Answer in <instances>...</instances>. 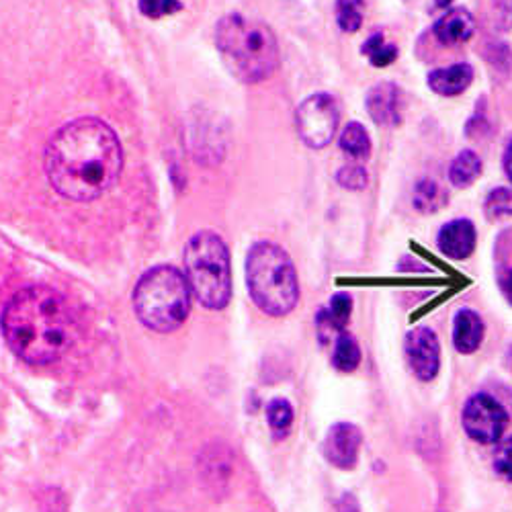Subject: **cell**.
<instances>
[{"label": "cell", "instance_id": "obj_6", "mask_svg": "<svg viewBox=\"0 0 512 512\" xmlns=\"http://www.w3.org/2000/svg\"><path fill=\"white\" fill-rule=\"evenodd\" d=\"M185 277L197 302L209 310H222L232 295L230 252L213 232L195 234L185 248Z\"/></svg>", "mask_w": 512, "mask_h": 512}, {"label": "cell", "instance_id": "obj_23", "mask_svg": "<svg viewBox=\"0 0 512 512\" xmlns=\"http://www.w3.org/2000/svg\"><path fill=\"white\" fill-rule=\"evenodd\" d=\"M267 418L271 429L277 437H285L287 431L291 429V422H293V408L287 400L283 398H275L269 406H267Z\"/></svg>", "mask_w": 512, "mask_h": 512}, {"label": "cell", "instance_id": "obj_28", "mask_svg": "<svg viewBox=\"0 0 512 512\" xmlns=\"http://www.w3.org/2000/svg\"><path fill=\"white\" fill-rule=\"evenodd\" d=\"M492 13L498 31L512 29V0H492Z\"/></svg>", "mask_w": 512, "mask_h": 512}, {"label": "cell", "instance_id": "obj_1", "mask_svg": "<svg viewBox=\"0 0 512 512\" xmlns=\"http://www.w3.org/2000/svg\"><path fill=\"white\" fill-rule=\"evenodd\" d=\"M123 152L111 127L99 119H76L50 140L46 175L70 201H93L109 191L121 173Z\"/></svg>", "mask_w": 512, "mask_h": 512}, {"label": "cell", "instance_id": "obj_20", "mask_svg": "<svg viewBox=\"0 0 512 512\" xmlns=\"http://www.w3.org/2000/svg\"><path fill=\"white\" fill-rule=\"evenodd\" d=\"M449 197L433 179H422L414 187V207L420 213H435L447 205Z\"/></svg>", "mask_w": 512, "mask_h": 512}, {"label": "cell", "instance_id": "obj_27", "mask_svg": "<svg viewBox=\"0 0 512 512\" xmlns=\"http://www.w3.org/2000/svg\"><path fill=\"white\" fill-rule=\"evenodd\" d=\"M494 469H496V474H500L502 478L512 482V437L506 439L498 447L496 457H494Z\"/></svg>", "mask_w": 512, "mask_h": 512}, {"label": "cell", "instance_id": "obj_17", "mask_svg": "<svg viewBox=\"0 0 512 512\" xmlns=\"http://www.w3.org/2000/svg\"><path fill=\"white\" fill-rule=\"evenodd\" d=\"M482 173V160L476 152L472 150H463L449 168V181L457 187V189H465L472 185Z\"/></svg>", "mask_w": 512, "mask_h": 512}, {"label": "cell", "instance_id": "obj_15", "mask_svg": "<svg viewBox=\"0 0 512 512\" xmlns=\"http://www.w3.org/2000/svg\"><path fill=\"white\" fill-rule=\"evenodd\" d=\"M433 31L443 46H457L467 39H472L476 31V21L469 11L453 9L435 23Z\"/></svg>", "mask_w": 512, "mask_h": 512}, {"label": "cell", "instance_id": "obj_2", "mask_svg": "<svg viewBox=\"0 0 512 512\" xmlns=\"http://www.w3.org/2000/svg\"><path fill=\"white\" fill-rule=\"evenodd\" d=\"M9 347L31 365H46L64 355L72 343V316L62 295L48 287H27L3 314Z\"/></svg>", "mask_w": 512, "mask_h": 512}, {"label": "cell", "instance_id": "obj_22", "mask_svg": "<svg viewBox=\"0 0 512 512\" xmlns=\"http://www.w3.org/2000/svg\"><path fill=\"white\" fill-rule=\"evenodd\" d=\"M365 0H336V21L347 33L359 31L363 25Z\"/></svg>", "mask_w": 512, "mask_h": 512}, {"label": "cell", "instance_id": "obj_29", "mask_svg": "<svg viewBox=\"0 0 512 512\" xmlns=\"http://www.w3.org/2000/svg\"><path fill=\"white\" fill-rule=\"evenodd\" d=\"M502 291L506 295V300L512 304V271H508L502 279Z\"/></svg>", "mask_w": 512, "mask_h": 512}, {"label": "cell", "instance_id": "obj_16", "mask_svg": "<svg viewBox=\"0 0 512 512\" xmlns=\"http://www.w3.org/2000/svg\"><path fill=\"white\" fill-rule=\"evenodd\" d=\"M474 80V68L461 62L449 68H439L429 74V87L443 97H455L469 89Z\"/></svg>", "mask_w": 512, "mask_h": 512}, {"label": "cell", "instance_id": "obj_12", "mask_svg": "<svg viewBox=\"0 0 512 512\" xmlns=\"http://www.w3.org/2000/svg\"><path fill=\"white\" fill-rule=\"evenodd\" d=\"M439 248L453 261H463L476 248V228L469 220H453L439 232Z\"/></svg>", "mask_w": 512, "mask_h": 512}, {"label": "cell", "instance_id": "obj_25", "mask_svg": "<svg viewBox=\"0 0 512 512\" xmlns=\"http://www.w3.org/2000/svg\"><path fill=\"white\" fill-rule=\"evenodd\" d=\"M486 211L492 218L512 216V189H496L486 199Z\"/></svg>", "mask_w": 512, "mask_h": 512}, {"label": "cell", "instance_id": "obj_8", "mask_svg": "<svg viewBox=\"0 0 512 512\" xmlns=\"http://www.w3.org/2000/svg\"><path fill=\"white\" fill-rule=\"evenodd\" d=\"M461 422L469 439L492 445L502 439L508 424V414L504 406L490 394H474L463 406Z\"/></svg>", "mask_w": 512, "mask_h": 512}, {"label": "cell", "instance_id": "obj_4", "mask_svg": "<svg viewBox=\"0 0 512 512\" xmlns=\"http://www.w3.org/2000/svg\"><path fill=\"white\" fill-rule=\"evenodd\" d=\"M252 302L269 316L289 314L300 300V285L287 252L273 242L254 244L246 259Z\"/></svg>", "mask_w": 512, "mask_h": 512}, {"label": "cell", "instance_id": "obj_32", "mask_svg": "<svg viewBox=\"0 0 512 512\" xmlns=\"http://www.w3.org/2000/svg\"><path fill=\"white\" fill-rule=\"evenodd\" d=\"M435 3H437V7H441V9H445V7H449L451 3H453V0H435Z\"/></svg>", "mask_w": 512, "mask_h": 512}, {"label": "cell", "instance_id": "obj_10", "mask_svg": "<svg viewBox=\"0 0 512 512\" xmlns=\"http://www.w3.org/2000/svg\"><path fill=\"white\" fill-rule=\"evenodd\" d=\"M363 435L359 426L351 422H338L324 439V457L338 469H353L359 459Z\"/></svg>", "mask_w": 512, "mask_h": 512}, {"label": "cell", "instance_id": "obj_14", "mask_svg": "<svg viewBox=\"0 0 512 512\" xmlns=\"http://www.w3.org/2000/svg\"><path fill=\"white\" fill-rule=\"evenodd\" d=\"M484 320L478 312L463 308L457 312L453 322V345L459 353L472 355L480 349L484 340Z\"/></svg>", "mask_w": 512, "mask_h": 512}, {"label": "cell", "instance_id": "obj_19", "mask_svg": "<svg viewBox=\"0 0 512 512\" xmlns=\"http://www.w3.org/2000/svg\"><path fill=\"white\" fill-rule=\"evenodd\" d=\"M359 363H361V349L357 340L349 332L338 334L334 340L332 365L343 373H353L359 367Z\"/></svg>", "mask_w": 512, "mask_h": 512}, {"label": "cell", "instance_id": "obj_3", "mask_svg": "<svg viewBox=\"0 0 512 512\" xmlns=\"http://www.w3.org/2000/svg\"><path fill=\"white\" fill-rule=\"evenodd\" d=\"M218 50L230 72L242 82L267 80L279 66V46L273 31L242 15H228L216 29Z\"/></svg>", "mask_w": 512, "mask_h": 512}, {"label": "cell", "instance_id": "obj_7", "mask_svg": "<svg viewBox=\"0 0 512 512\" xmlns=\"http://www.w3.org/2000/svg\"><path fill=\"white\" fill-rule=\"evenodd\" d=\"M338 121H340L338 103L334 97L324 93L308 97L300 107H297V113H295V123H297L300 138L310 148H316V150L332 142Z\"/></svg>", "mask_w": 512, "mask_h": 512}, {"label": "cell", "instance_id": "obj_9", "mask_svg": "<svg viewBox=\"0 0 512 512\" xmlns=\"http://www.w3.org/2000/svg\"><path fill=\"white\" fill-rule=\"evenodd\" d=\"M404 353L412 373L420 381H431L439 373L441 365V347L439 338L431 328H414L406 334Z\"/></svg>", "mask_w": 512, "mask_h": 512}, {"label": "cell", "instance_id": "obj_5", "mask_svg": "<svg viewBox=\"0 0 512 512\" xmlns=\"http://www.w3.org/2000/svg\"><path fill=\"white\" fill-rule=\"evenodd\" d=\"M191 297V287L181 271L175 267H154L140 279L134 291V308L142 324L156 332H170L187 320Z\"/></svg>", "mask_w": 512, "mask_h": 512}, {"label": "cell", "instance_id": "obj_26", "mask_svg": "<svg viewBox=\"0 0 512 512\" xmlns=\"http://www.w3.org/2000/svg\"><path fill=\"white\" fill-rule=\"evenodd\" d=\"M140 11L150 19H160L181 11L179 0H140Z\"/></svg>", "mask_w": 512, "mask_h": 512}, {"label": "cell", "instance_id": "obj_18", "mask_svg": "<svg viewBox=\"0 0 512 512\" xmlns=\"http://www.w3.org/2000/svg\"><path fill=\"white\" fill-rule=\"evenodd\" d=\"M340 150L355 162H365L371 156V140L361 123L353 121L345 127L343 136H340Z\"/></svg>", "mask_w": 512, "mask_h": 512}, {"label": "cell", "instance_id": "obj_21", "mask_svg": "<svg viewBox=\"0 0 512 512\" xmlns=\"http://www.w3.org/2000/svg\"><path fill=\"white\" fill-rule=\"evenodd\" d=\"M363 54L371 60L375 68H386L398 58V48L386 44L381 33H375L363 44Z\"/></svg>", "mask_w": 512, "mask_h": 512}, {"label": "cell", "instance_id": "obj_13", "mask_svg": "<svg viewBox=\"0 0 512 512\" xmlns=\"http://www.w3.org/2000/svg\"><path fill=\"white\" fill-rule=\"evenodd\" d=\"M351 312H353V297L349 293H336L330 306L320 310L316 324H318V332L322 340H336L338 334L347 332L349 320H351Z\"/></svg>", "mask_w": 512, "mask_h": 512}, {"label": "cell", "instance_id": "obj_24", "mask_svg": "<svg viewBox=\"0 0 512 512\" xmlns=\"http://www.w3.org/2000/svg\"><path fill=\"white\" fill-rule=\"evenodd\" d=\"M367 170L361 164H347L338 170V185L351 189V191H361L367 187Z\"/></svg>", "mask_w": 512, "mask_h": 512}, {"label": "cell", "instance_id": "obj_30", "mask_svg": "<svg viewBox=\"0 0 512 512\" xmlns=\"http://www.w3.org/2000/svg\"><path fill=\"white\" fill-rule=\"evenodd\" d=\"M504 170H506V177L510 179L512 183V142L508 144L506 152H504Z\"/></svg>", "mask_w": 512, "mask_h": 512}, {"label": "cell", "instance_id": "obj_31", "mask_svg": "<svg viewBox=\"0 0 512 512\" xmlns=\"http://www.w3.org/2000/svg\"><path fill=\"white\" fill-rule=\"evenodd\" d=\"M340 512H359L357 502H355L351 496H347V498L343 500V508H340Z\"/></svg>", "mask_w": 512, "mask_h": 512}, {"label": "cell", "instance_id": "obj_11", "mask_svg": "<svg viewBox=\"0 0 512 512\" xmlns=\"http://www.w3.org/2000/svg\"><path fill=\"white\" fill-rule=\"evenodd\" d=\"M365 105L377 125L394 127L402 121V93L392 82H381L373 87L365 99Z\"/></svg>", "mask_w": 512, "mask_h": 512}]
</instances>
